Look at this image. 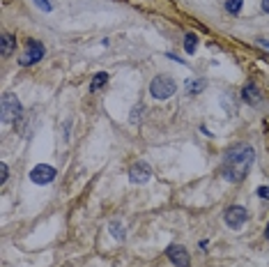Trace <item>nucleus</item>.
<instances>
[{
    "instance_id": "nucleus-13",
    "label": "nucleus",
    "mask_w": 269,
    "mask_h": 267,
    "mask_svg": "<svg viewBox=\"0 0 269 267\" xmlns=\"http://www.w3.org/2000/svg\"><path fill=\"white\" fill-rule=\"evenodd\" d=\"M242 5H244V0H228V2H225V12H228V14H239V12H242Z\"/></svg>"
},
{
    "instance_id": "nucleus-7",
    "label": "nucleus",
    "mask_w": 269,
    "mask_h": 267,
    "mask_svg": "<svg viewBox=\"0 0 269 267\" xmlns=\"http://www.w3.org/2000/svg\"><path fill=\"white\" fill-rule=\"evenodd\" d=\"M166 256H168V260H171L172 265H177V267L191 265V256H189V251L182 244H171L166 249Z\"/></svg>"
},
{
    "instance_id": "nucleus-16",
    "label": "nucleus",
    "mask_w": 269,
    "mask_h": 267,
    "mask_svg": "<svg viewBox=\"0 0 269 267\" xmlns=\"http://www.w3.org/2000/svg\"><path fill=\"white\" fill-rule=\"evenodd\" d=\"M35 5H37L42 12H51L53 5H51V0H35Z\"/></svg>"
},
{
    "instance_id": "nucleus-21",
    "label": "nucleus",
    "mask_w": 269,
    "mask_h": 267,
    "mask_svg": "<svg viewBox=\"0 0 269 267\" xmlns=\"http://www.w3.org/2000/svg\"><path fill=\"white\" fill-rule=\"evenodd\" d=\"M265 237L269 240V223H267V228H265Z\"/></svg>"
},
{
    "instance_id": "nucleus-8",
    "label": "nucleus",
    "mask_w": 269,
    "mask_h": 267,
    "mask_svg": "<svg viewBox=\"0 0 269 267\" xmlns=\"http://www.w3.org/2000/svg\"><path fill=\"white\" fill-rule=\"evenodd\" d=\"M149 177H152V168L145 161H136L134 166L129 168V180L134 184H145Z\"/></svg>"
},
{
    "instance_id": "nucleus-2",
    "label": "nucleus",
    "mask_w": 269,
    "mask_h": 267,
    "mask_svg": "<svg viewBox=\"0 0 269 267\" xmlns=\"http://www.w3.org/2000/svg\"><path fill=\"white\" fill-rule=\"evenodd\" d=\"M0 115H2V122L9 124V122H19L23 115V106L21 101L16 99V95L7 92L2 95V101H0Z\"/></svg>"
},
{
    "instance_id": "nucleus-20",
    "label": "nucleus",
    "mask_w": 269,
    "mask_h": 267,
    "mask_svg": "<svg viewBox=\"0 0 269 267\" xmlns=\"http://www.w3.org/2000/svg\"><path fill=\"white\" fill-rule=\"evenodd\" d=\"M262 12H267L269 14V0H262Z\"/></svg>"
},
{
    "instance_id": "nucleus-19",
    "label": "nucleus",
    "mask_w": 269,
    "mask_h": 267,
    "mask_svg": "<svg viewBox=\"0 0 269 267\" xmlns=\"http://www.w3.org/2000/svg\"><path fill=\"white\" fill-rule=\"evenodd\" d=\"M255 44H258V46H262V49H267V51H269V39H255Z\"/></svg>"
},
{
    "instance_id": "nucleus-10",
    "label": "nucleus",
    "mask_w": 269,
    "mask_h": 267,
    "mask_svg": "<svg viewBox=\"0 0 269 267\" xmlns=\"http://www.w3.org/2000/svg\"><path fill=\"white\" fill-rule=\"evenodd\" d=\"M0 39H2V44H0V53H2V58H7L9 53H12V49H14V37L9 35V32H2L0 35Z\"/></svg>"
},
{
    "instance_id": "nucleus-11",
    "label": "nucleus",
    "mask_w": 269,
    "mask_h": 267,
    "mask_svg": "<svg viewBox=\"0 0 269 267\" xmlns=\"http://www.w3.org/2000/svg\"><path fill=\"white\" fill-rule=\"evenodd\" d=\"M108 83V74L106 72H99V74H95V78H92V83H90V92H97L101 85Z\"/></svg>"
},
{
    "instance_id": "nucleus-3",
    "label": "nucleus",
    "mask_w": 269,
    "mask_h": 267,
    "mask_svg": "<svg viewBox=\"0 0 269 267\" xmlns=\"http://www.w3.org/2000/svg\"><path fill=\"white\" fill-rule=\"evenodd\" d=\"M177 90V85L172 81L168 74H159V76L152 78V83H149V95L154 97V99H168L172 97Z\"/></svg>"
},
{
    "instance_id": "nucleus-12",
    "label": "nucleus",
    "mask_w": 269,
    "mask_h": 267,
    "mask_svg": "<svg viewBox=\"0 0 269 267\" xmlns=\"http://www.w3.org/2000/svg\"><path fill=\"white\" fill-rule=\"evenodd\" d=\"M196 44H198V37H196L194 32H187L184 35V51L187 53H196Z\"/></svg>"
},
{
    "instance_id": "nucleus-14",
    "label": "nucleus",
    "mask_w": 269,
    "mask_h": 267,
    "mask_svg": "<svg viewBox=\"0 0 269 267\" xmlns=\"http://www.w3.org/2000/svg\"><path fill=\"white\" fill-rule=\"evenodd\" d=\"M202 88H205V81H191L189 88H187V92H189V95H196V92H200Z\"/></svg>"
},
{
    "instance_id": "nucleus-17",
    "label": "nucleus",
    "mask_w": 269,
    "mask_h": 267,
    "mask_svg": "<svg viewBox=\"0 0 269 267\" xmlns=\"http://www.w3.org/2000/svg\"><path fill=\"white\" fill-rule=\"evenodd\" d=\"M258 196L262 200H269V187H258Z\"/></svg>"
},
{
    "instance_id": "nucleus-9",
    "label": "nucleus",
    "mask_w": 269,
    "mask_h": 267,
    "mask_svg": "<svg viewBox=\"0 0 269 267\" xmlns=\"http://www.w3.org/2000/svg\"><path fill=\"white\" fill-rule=\"evenodd\" d=\"M242 97H244V101H246V104H251V106H255V104H260V101H262L260 90H258L253 83H246V85H244V90H242Z\"/></svg>"
},
{
    "instance_id": "nucleus-1",
    "label": "nucleus",
    "mask_w": 269,
    "mask_h": 267,
    "mask_svg": "<svg viewBox=\"0 0 269 267\" xmlns=\"http://www.w3.org/2000/svg\"><path fill=\"white\" fill-rule=\"evenodd\" d=\"M253 159H255V152L251 145L230 147V150L223 154V161H221V175H223L228 182H242V180L248 175L251 166H253Z\"/></svg>"
},
{
    "instance_id": "nucleus-15",
    "label": "nucleus",
    "mask_w": 269,
    "mask_h": 267,
    "mask_svg": "<svg viewBox=\"0 0 269 267\" xmlns=\"http://www.w3.org/2000/svg\"><path fill=\"white\" fill-rule=\"evenodd\" d=\"M120 226H122V223H118V221H113V223H111V226H108V228H111V233H113V235H115V237H118V240H122V237H124V230L120 228Z\"/></svg>"
},
{
    "instance_id": "nucleus-4",
    "label": "nucleus",
    "mask_w": 269,
    "mask_h": 267,
    "mask_svg": "<svg viewBox=\"0 0 269 267\" xmlns=\"http://www.w3.org/2000/svg\"><path fill=\"white\" fill-rule=\"evenodd\" d=\"M44 58V44L42 42H37V39H28L25 42V49H23L21 53V67H30V65H35V62H39Z\"/></svg>"
},
{
    "instance_id": "nucleus-5",
    "label": "nucleus",
    "mask_w": 269,
    "mask_h": 267,
    "mask_svg": "<svg viewBox=\"0 0 269 267\" xmlns=\"http://www.w3.org/2000/svg\"><path fill=\"white\" fill-rule=\"evenodd\" d=\"M246 219H248V212H246V207H242V205H230L223 214V221L230 228H242L246 223Z\"/></svg>"
},
{
    "instance_id": "nucleus-6",
    "label": "nucleus",
    "mask_w": 269,
    "mask_h": 267,
    "mask_svg": "<svg viewBox=\"0 0 269 267\" xmlns=\"http://www.w3.org/2000/svg\"><path fill=\"white\" fill-rule=\"evenodd\" d=\"M55 175H58V170L53 166H49V164H37L30 170V180L35 184H49L55 180Z\"/></svg>"
},
{
    "instance_id": "nucleus-18",
    "label": "nucleus",
    "mask_w": 269,
    "mask_h": 267,
    "mask_svg": "<svg viewBox=\"0 0 269 267\" xmlns=\"http://www.w3.org/2000/svg\"><path fill=\"white\" fill-rule=\"evenodd\" d=\"M0 170H2L0 175H2V184H5V182H7V175H9V168H7V164H0Z\"/></svg>"
}]
</instances>
